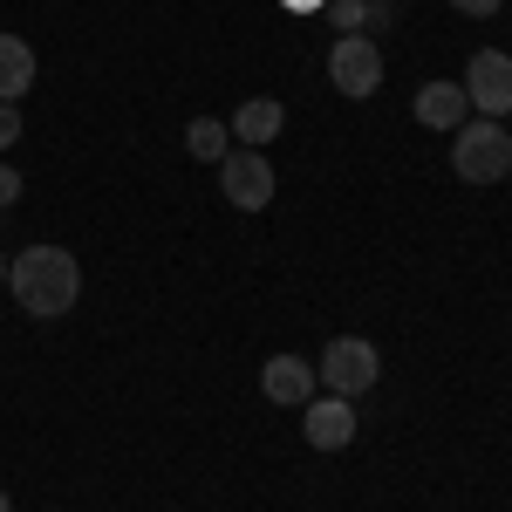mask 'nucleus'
Instances as JSON below:
<instances>
[{"mask_svg": "<svg viewBox=\"0 0 512 512\" xmlns=\"http://www.w3.org/2000/svg\"><path fill=\"white\" fill-rule=\"evenodd\" d=\"M7 294H14V308L35 321H62L76 315L82 301V267L69 246H21L14 260H7Z\"/></svg>", "mask_w": 512, "mask_h": 512, "instance_id": "1", "label": "nucleus"}, {"mask_svg": "<svg viewBox=\"0 0 512 512\" xmlns=\"http://www.w3.org/2000/svg\"><path fill=\"white\" fill-rule=\"evenodd\" d=\"M451 171L465 185H499L512 171V130L499 117H465L451 130Z\"/></svg>", "mask_w": 512, "mask_h": 512, "instance_id": "2", "label": "nucleus"}, {"mask_svg": "<svg viewBox=\"0 0 512 512\" xmlns=\"http://www.w3.org/2000/svg\"><path fill=\"white\" fill-rule=\"evenodd\" d=\"M315 376H321V390L328 396H369L376 383H383V355H376V342L369 335H335L328 349H321L315 362Z\"/></svg>", "mask_w": 512, "mask_h": 512, "instance_id": "3", "label": "nucleus"}, {"mask_svg": "<svg viewBox=\"0 0 512 512\" xmlns=\"http://www.w3.org/2000/svg\"><path fill=\"white\" fill-rule=\"evenodd\" d=\"M328 82H335V96H376L383 89V41L376 35H335L328 41Z\"/></svg>", "mask_w": 512, "mask_h": 512, "instance_id": "4", "label": "nucleus"}, {"mask_svg": "<svg viewBox=\"0 0 512 512\" xmlns=\"http://www.w3.org/2000/svg\"><path fill=\"white\" fill-rule=\"evenodd\" d=\"M274 158L267 151H253V144H239V151H226L219 158V192H226V205L233 212H267L274 205Z\"/></svg>", "mask_w": 512, "mask_h": 512, "instance_id": "5", "label": "nucleus"}, {"mask_svg": "<svg viewBox=\"0 0 512 512\" xmlns=\"http://www.w3.org/2000/svg\"><path fill=\"white\" fill-rule=\"evenodd\" d=\"M465 103H472V117H512V55L499 48H478L472 62H465Z\"/></svg>", "mask_w": 512, "mask_h": 512, "instance_id": "6", "label": "nucleus"}, {"mask_svg": "<svg viewBox=\"0 0 512 512\" xmlns=\"http://www.w3.org/2000/svg\"><path fill=\"white\" fill-rule=\"evenodd\" d=\"M355 403L349 396H328V390H315L308 403H301V437L315 444V451H349L355 444Z\"/></svg>", "mask_w": 512, "mask_h": 512, "instance_id": "7", "label": "nucleus"}, {"mask_svg": "<svg viewBox=\"0 0 512 512\" xmlns=\"http://www.w3.org/2000/svg\"><path fill=\"white\" fill-rule=\"evenodd\" d=\"M260 390H267V403H280V410H301V403L321 390V376H315V362H301V355H267Z\"/></svg>", "mask_w": 512, "mask_h": 512, "instance_id": "8", "label": "nucleus"}, {"mask_svg": "<svg viewBox=\"0 0 512 512\" xmlns=\"http://www.w3.org/2000/svg\"><path fill=\"white\" fill-rule=\"evenodd\" d=\"M280 130H287V103L280 96H246L233 110V144H253V151H267Z\"/></svg>", "mask_w": 512, "mask_h": 512, "instance_id": "9", "label": "nucleus"}, {"mask_svg": "<svg viewBox=\"0 0 512 512\" xmlns=\"http://www.w3.org/2000/svg\"><path fill=\"white\" fill-rule=\"evenodd\" d=\"M410 110H417V123H424V130H458V123L472 117V103H465V82H444V76L424 82Z\"/></svg>", "mask_w": 512, "mask_h": 512, "instance_id": "10", "label": "nucleus"}, {"mask_svg": "<svg viewBox=\"0 0 512 512\" xmlns=\"http://www.w3.org/2000/svg\"><path fill=\"white\" fill-rule=\"evenodd\" d=\"M35 89V48L21 35H0V103H21Z\"/></svg>", "mask_w": 512, "mask_h": 512, "instance_id": "11", "label": "nucleus"}, {"mask_svg": "<svg viewBox=\"0 0 512 512\" xmlns=\"http://www.w3.org/2000/svg\"><path fill=\"white\" fill-rule=\"evenodd\" d=\"M185 151H192L198 164H219L226 151H233V123H219V117H192V123H185Z\"/></svg>", "mask_w": 512, "mask_h": 512, "instance_id": "12", "label": "nucleus"}, {"mask_svg": "<svg viewBox=\"0 0 512 512\" xmlns=\"http://www.w3.org/2000/svg\"><path fill=\"white\" fill-rule=\"evenodd\" d=\"M335 35H369V21H390V0H328Z\"/></svg>", "mask_w": 512, "mask_h": 512, "instance_id": "13", "label": "nucleus"}, {"mask_svg": "<svg viewBox=\"0 0 512 512\" xmlns=\"http://www.w3.org/2000/svg\"><path fill=\"white\" fill-rule=\"evenodd\" d=\"M21 192H28V178H21L14 164H0V212H7V205H21Z\"/></svg>", "mask_w": 512, "mask_h": 512, "instance_id": "14", "label": "nucleus"}, {"mask_svg": "<svg viewBox=\"0 0 512 512\" xmlns=\"http://www.w3.org/2000/svg\"><path fill=\"white\" fill-rule=\"evenodd\" d=\"M14 144H21V110L0 103V151H14Z\"/></svg>", "mask_w": 512, "mask_h": 512, "instance_id": "15", "label": "nucleus"}, {"mask_svg": "<svg viewBox=\"0 0 512 512\" xmlns=\"http://www.w3.org/2000/svg\"><path fill=\"white\" fill-rule=\"evenodd\" d=\"M451 7H458V14H465V21H492V14H499V7H506V0H451Z\"/></svg>", "mask_w": 512, "mask_h": 512, "instance_id": "16", "label": "nucleus"}, {"mask_svg": "<svg viewBox=\"0 0 512 512\" xmlns=\"http://www.w3.org/2000/svg\"><path fill=\"white\" fill-rule=\"evenodd\" d=\"M287 7H294V14H315V7H328V0H287Z\"/></svg>", "mask_w": 512, "mask_h": 512, "instance_id": "17", "label": "nucleus"}, {"mask_svg": "<svg viewBox=\"0 0 512 512\" xmlns=\"http://www.w3.org/2000/svg\"><path fill=\"white\" fill-rule=\"evenodd\" d=\"M0 512H14V499H7V492H0Z\"/></svg>", "mask_w": 512, "mask_h": 512, "instance_id": "18", "label": "nucleus"}, {"mask_svg": "<svg viewBox=\"0 0 512 512\" xmlns=\"http://www.w3.org/2000/svg\"><path fill=\"white\" fill-rule=\"evenodd\" d=\"M0 287H7V260H0Z\"/></svg>", "mask_w": 512, "mask_h": 512, "instance_id": "19", "label": "nucleus"}, {"mask_svg": "<svg viewBox=\"0 0 512 512\" xmlns=\"http://www.w3.org/2000/svg\"><path fill=\"white\" fill-rule=\"evenodd\" d=\"M506 130H512V123H506Z\"/></svg>", "mask_w": 512, "mask_h": 512, "instance_id": "20", "label": "nucleus"}]
</instances>
